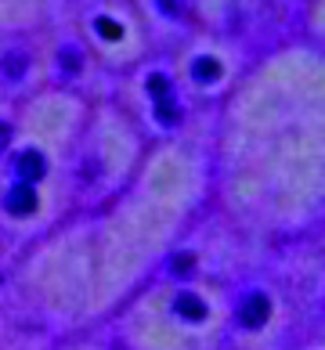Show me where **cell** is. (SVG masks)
<instances>
[{"mask_svg": "<svg viewBox=\"0 0 325 350\" xmlns=\"http://www.w3.org/2000/svg\"><path fill=\"white\" fill-rule=\"evenodd\" d=\"M224 170L239 180L325 174V58H275L228 112ZM282 177V180H285Z\"/></svg>", "mask_w": 325, "mask_h": 350, "instance_id": "1", "label": "cell"}, {"mask_svg": "<svg viewBox=\"0 0 325 350\" xmlns=\"http://www.w3.org/2000/svg\"><path fill=\"white\" fill-rule=\"evenodd\" d=\"M268 314H271V304H268V296H260V293H253L250 300L242 304V310H239V318H242L246 329H260L268 321Z\"/></svg>", "mask_w": 325, "mask_h": 350, "instance_id": "2", "label": "cell"}, {"mask_svg": "<svg viewBox=\"0 0 325 350\" xmlns=\"http://www.w3.org/2000/svg\"><path fill=\"white\" fill-rule=\"evenodd\" d=\"M177 314L188 318V321H203L206 318V304L195 293H185V296H177Z\"/></svg>", "mask_w": 325, "mask_h": 350, "instance_id": "3", "label": "cell"}]
</instances>
